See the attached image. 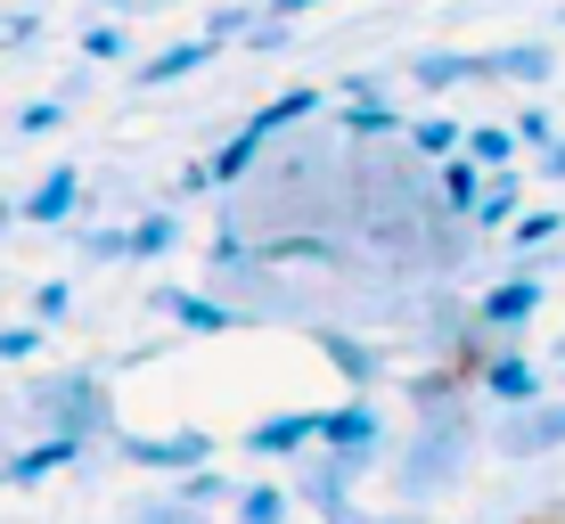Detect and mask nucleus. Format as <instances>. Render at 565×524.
<instances>
[{"label": "nucleus", "instance_id": "15", "mask_svg": "<svg viewBox=\"0 0 565 524\" xmlns=\"http://www.w3.org/2000/svg\"><path fill=\"white\" fill-rule=\"evenodd\" d=\"M516 197H524L516 164H492V172H483V197H476V213H467V222H476V229H509L516 213H524Z\"/></svg>", "mask_w": 565, "mask_h": 524}, {"label": "nucleus", "instance_id": "8", "mask_svg": "<svg viewBox=\"0 0 565 524\" xmlns=\"http://www.w3.org/2000/svg\"><path fill=\"white\" fill-rule=\"evenodd\" d=\"M565 442V402H524V410H509V426H500V459H541Z\"/></svg>", "mask_w": 565, "mask_h": 524}, {"label": "nucleus", "instance_id": "2", "mask_svg": "<svg viewBox=\"0 0 565 524\" xmlns=\"http://www.w3.org/2000/svg\"><path fill=\"white\" fill-rule=\"evenodd\" d=\"M467 451H476V426H467V410H426L411 459H402V492H411V500L451 492V483L467 475Z\"/></svg>", "mask_w": 565, "mask_h": 524}, {"label": "nucleus", "instance_id": "14", "mask_svg": "<svg viewBox=\"0 0 565 524\" xmlns=\"http://www.w3.org/2000/svg\"><path fill=\"white\" fill-rule=\"evenodd\" d=\"M213 50H222V42H213V33H198V42H172V50H156L148 57V66H131V83H140V90H164V83H189V74H198L205 66V57Z\"/></svg>", "mask_w": 565, "mask_h": 524}, {"label": "nucleus", "instance_id": "18", "mask_svg": "<svg viewBox=\"0 0 565 524\" xmlns=\"http://www.w3.org/2000/svg\"><path fill=\"white\" fill-rule=\"evenodd\" d=\"M311 115H320V90H279V99H263L255 115H246V124H255L263 131V140H279V131H296V124H311Z\"/></svg>", "mask_w": 565, "mask_h": 524}, {"label": "nucleus", "instance_id": "37", "mask_svg": "<svg viewBox=\"0 0 565 524\" xmlns=\"http://www.w3.org/2000/svg\"><path fill=\"white\" fill-rule=\"evenodd\" d=\"M107 17H140V9H164V0H99Z\"/></svg>", "mask_w": 565, "mask_h": 524}, {"label": "nucleus", "instance_id": "25", "mask_svg": "<svg viewBox=\"0 0 565 524\" xmlns=\"http://www.w3.org/2000/svg\"><path fill=\"white\" fill-rule=\"evenodd\" d=\"M516 131H500V124H467V157H476L483 172H492V164H516Z\"/></svg>", "mask_w": 565, "mask_h": 524}, {"label": "nucleus", "instance_id": "38", "mask_svg": "<svg viewBox=\"0 0 565 524\" xmlns=\"http://www.w3.org/2000/svg\"><path fill=\"white\" fill-rule=\"evenodd\" d=\"M303 9H320V0H270V17H303Z\"/></svg>", "mask_w": 565, "mask_h": 524}, {"label": "nucleus", "instance_id": "39", "mask_svg": "<svg viewBox=\"0 0 565 524\" xmlns=\"http://www.w3.org/2000/svg\"><path fill=\"white\" fill-rule=\"evenodd\" d=\"M9 222H25V213H17V205H0V229H9Z\"/></svg>", "mask_w": 565, "mask_h": 524}, {"label": "nucleus", "instance_id": "30", "mask_svg": "<svg viewBox=\"0 0 565 524\" xmlns=\"http://www.w3.org/2000/svg\"><path fill=\"white\" fill-rule=\"evenodd\" d=\"M33 353H42V328H0V361H33Z\"/></svg>", "mask_w": 565, "mask_h": 524}, {"label": "nucleus", "instance_id": "13", "mask_svg": "<svg viewBox=\"0 0 565 524\" xmlns=\"http://www.w3.org/2000/svg\"><path fill=\"white\" fill-rule=\"evenodd\" d=\"M311 442H320V410H287V418H263L255 435H246V451L255 459H296Z\"/></svg>", "mask_w": 565, "mask_h": 524}, {"label": "nucleus", "instance_id": "5", "mask_svg": "<svg viewBox=\"0 0 565 524\" xmlns=\"http://www.w3.org/2000/svg\"><path fill=\"white\" fill-rule=\"evenodd\" d=\"M156 312L181 320L189 336H230V328H246V312L230 296H198V287H156Z\"/></svg>", "mask_w": 565, "mask_h": 524}, {"label": "nucleus", "instance_id": "12", "mask_svg": "<svg viewBox=\"0 0 565 524\" xmlns=\"http://www.w3.org/2000/svg\"><path fill=\"white\" fill-rule=\"evenodd\" d=\"M353 475H361V459H344V451H328V442H320V459L303 468L296 500H303V509H328V516H337V509H344V483H353Z\"/></svg>", "mask_w": 565, "mask_h": 524}, {"label": "nucleus", "instance_id": "21", "mask_svg": "<svg viewBox=\"0 0 565 524\" xmlns=\"http://www.w3.org/2000/svg\"><path fill=\"white\" fill-rule=\"evenodd\" d=\"M492 74H509V83H550L557 50L550 42H509V50H492Z\"/></svg>", "mask_w": 565, "mask_h": 524}, {"label": "nucleus", "instance_id": "9", "mask_svg": "<svg viewBox=\"0 0 565 524\" xmlns=\"http://www.w3.org/2000/svg\"><path fill=\"white\" fill-rule=\"evenodd\" d=\"M74 459H83V442H74V435H50V426H42L25 451L0 459V483H42V475H57V468H74Z\"/></svg>", "mask_w": 565, "mask_h": 524}, {"label": "nucleus", "instance_id": "10", "mask_svg": "<svg viewBox=\"0 0 565 524\" xmlns=\"http://www.w3.org/2000/svg\"><path fill=\"white\" fill-rule=\"evenodd\" d=\"M74 205H83V172H74V164H50V172H42V189H33V197H17V213H25L33 229L74 222Z\"/></svg>", "mask_w": 565, "mask_h": 524}, {"label": "nucleus", "instance_id": "33", "mask_svg": "<svg viewBox=\"0 0 565 524\" xmlns=\"http://www.w3.org/2000/svg\"><path fill=\"white\" fill-rule=\"evenodd\" d=\"M66 303H74V287H66V279H50L42 296H33V320H66Z\"/></svg>", "mask_w": 565, "mask_h": 524}, {"label": "nucleus", "instance_id": "19", "mask_svg": "<svg viewBox=\"0 0 565 524\" xmlns=\"http://www.w3.org/2000/svg\"><path fill=\"white\" fill-rule=\"evenodd\" d=\"M311 344L344 368V385H377V353H369V344H353L344 328H311Z\"/></svg>", "mask_w": 565, "mask_h": 524}, {"label": "nucleus", "instance_id": "35", "mask_svg": "<svg viewBox=\"0 0 565 524\" xmlns=\"http://www.w3.org/2000/svg\"><path fill=\"white\" fill-rule=\"evenodd\" d=\"M328 524H418V516H411V509H402V516H361V509H337Z\"/></svg>", "mask_w": 565, "mask_h": 524}, {"label": "nucleus", "instance_id": "27", "mask_svg": "<svg viewBox=\"0 0 565 524\" xmlns=\"http://www.w3.org/2000/svg\"><path fill=\"white\" fill-rule=\"evenodd\" d=\"M131 524H205V509H198V500H140Z\"/></svg>", "mask_w": 565, "mask_h": 524}, {"label": "nucleus", "instance_id": "29", "mask_svg": "<svg viewBox=\"0 0 565 524\" xmlns=\"http://www.w3.org/2000/svg\"><path fill=\"white\" fill-rule=\"evenodd\" d=\"M83 255H90V263H131V229H90Z\"/></svg>", "mask_w": 565, "mask_h": 524}, {"label": "nucleus", "instance_id": "22", "mask_svg": "<svg viewBox=\"0 0 565 524\" xmlns=\"http://www.w3.org/2000/svg\"><path fill=\"white\" fill-rule=\"evenodd\" d=\"M402 140H411L426 164H443V157H459V148H467V124H451V115H418Z\"/></svg>", "mask_w": 565, "mask_h": 524}, {"label": "nucleus", "instance_id": "24", "mask_svg": "<svg viewBox=\"0 0 565 524\" xmlns=\"http://www.w3.org/2000/svg\"><path fill=\"white\" fill-rule=\"evenodd\" d=\"M172 246H181V222H172V213H140V222H131V263L172 255Z\"/></svg>", "mask_w": 565, "mask_h": 524}, {"label": "nucleus", "instance_id": "16", "mask_svg": "<svg viewBox=\"0 0 565 524\" xmlns=\"http://www.w3.org/2000/svg\"><path fill=\"white\" fill-rule=\"evenodd\" d=\"M476 74H492V57H459V50H418L411 57L418 90H451V83H476Z\"/></svg>", "mask_w": 565, "mask_h": 524}, {"label": "nucleus", "instance_id": "28", "mask_svg": "<svg viewBox=\"0 0 565 524\" xmlns=\"http://www.w3.org/2000/svg\"><path fill=\"white\" fill-rule=\"evenodd\" d=\"M509 238H516V255H541V246L557 238V213H516V222H509Z\"/></svg>", "mask_w": 565, "mask_h": 524}, {"label": "nucleus", "instance_id": "7", "mask_svg": "<svg viewBox=\"0 0 565 524\" xmlns=\"http://www.w3.org/2000/svg\"><path fill=\"white\" fill-rule=\"evenodd\" d=\"M320 442H328V451H344V459H361V468H369V459L385 451V418L369 410V402H337V410H320Z\"/></svg>", "mask_w": 565, "mask_h": 524}, {"label": "nucleus", "instance_id": "4", "mask_svg": "<svg viewBox=\"0 0 565 524\" xmlns=\"http://www.w3.org/2000/svg\"><path fill=\"white\" fill-rule=\"evenodd\" d=\"M476 394L492 402V410H524V402H541V361H524V353H483V361H476Z\"/></svg>", "mask_w": 565, "mask_h": 524}, {"label": "nucleus", "instance_id": "17", "mask_svg": "<svg viewBox=\"0 0 565 524\" xmlns=\"http://www.w3.org/2000/svg\"><path fill=\"white\" fill-rule=\"evenodd\" d=\"M435 197L451 205L459 222H467V213H476V197H483V164L467 157V148H459V157H443V164H435Z\"/></svg>", "mask_w": 565, "mask_h": 524}, {"label": "nucleus", "instance_id": "32", "mask_svg": "<svg viewBox=\"0 0 565 524\" xmlns=\"http://www.w3.org/2000/svg\"><path fill=\"white\" fill-rule=\"evenodd\" d=\"M181 500H198V509H213V500H230V483H222V475H205V468H189Z\"/></svg>", "mask_w": 565, "mask_h": 524}, {"label": "nucleus", "instance_id": "34", "mask_svg": "<svg viewBox=\"0 0 565 524\" xmlns=\"http://www.w3.org/2000/svg\"><path fill=\"white\" fill-rule=\"evenodd\" d=\"M516 140H524V148H533V157H541V148H550V140H557V124H550V115H541V107H533V115H524V124H516Z\"/></svg>", "mask_w": 565, "mask_h": 524}, {"label": "nucleus", "instance_id": "20", "mask_svg": "<svg viewBox=\"0 0 565 524\" xmlns=\"http://www.w3.org/2000/svg\"><path fill=\"white\" fill-rule=\"evenodd\" d=\"M263 148H270V140H263V131H255V124H238V131H230V140H222V148H213V172H222V189H238V181H246V172H255V164H263Z\"/></svg>", "mask_w": 565, "mask_h": 524}, {"label": "nucleus", "instance_id": "11", "mask_svg": "<svg viewBox=\"0 0 565 524\" xmlns=\"http://www.w3.org/2000/svg\"><path fill=\"white\" fill-rule=\"evenodd\" d=\"M337 131H344L353 148H377V140H394V131H411V124L394 115V99H385V90H361V99H344Z\"/></svg>", "mask_w": 565, "mask_h": 524}, {"label": "nucleus", "instance_id": "1", "mask_svg": "<svg viewBox=\"0 0 565 524\" xmlns=\"http://www.w3.org/2000/svg\"><path fill=\"white\" fill-rule=\"evenodd\" d=\"M25 410L42 418L50 435H74V442L115 435V402H107V385H99V368H66V377L25 385Z\"/></svg>", "mask_w": 565, "mask_h": 524}, {"label": "nucleus", "instance_id": "26", "mask_svg": "<svg viewBox=\"0 0 565 524\" xmlns=\"http://www.w3.org/2000/svg\"><path fill=\"white\" fill-rule=\"evenodd\" d=\"M83 57L90 66H115V57H124V25H115V17H90L83 25Z\"/></svg>", "mask_w": 565, "mask_h": 524}, {"label": "nucleus", "instance_id": "36", "mask_svg": "<svg viewBox=\"0 0 565 524\" xmlns=\"http://www.w3.org/2000/svg\"><path fill=\"white\" fill-rule=\"evenodd\" d=\"M541 181H565V140H550V148H541Z\"/></svg>", "mask_w": 565, "mask_h": 524}, {"label": "nucleus", "instance_id": "23", "mask_svg": "<svg viewBox=\"0 0 565 524\" xmlns=\"http://www.w3.org/2000/svg\"><path fill=\"white\" fill-rule=\"evenodd\" d=\"M296 516V492H279V483H246L238 492V524H287Z\"/></svg>", "mask_w": 565, "mask_h": 524}, {"label": "nucleus", "instance_id": "6", "mask_svg": "<svg viewBox=\"0 0 565 524\" xmlns=\"http://www.w3.org/2000/svg\"><path fill=\"white\" fill-rule=\"evenodd\" d=\"M541 296H550V287H541L533 270H509L500 287H483V296H476V320L492 328V336H516V328L541 312Z\"/></svg>", "mask_w": 565, "mask_h": 524}, {"label": "nucleus", "instance_id": "3", "mask_svg": "<svg viewBox=\"0 0 565 524\" xmlns=\"http://www.w3.org/2000/svg\"><path fill=\"white\" fill-rule=\"evenodd\" d=\"M115 451L131 459V468H156V475H189L213 459V442L189 426V435H115Z\"/></svg>", "mask_w": 565, "mask_h": 524}, {"label": "nucleus", "instance_id": "31", "mask_svg": "<svg viewBox=\"0 0 565 524\" xmlns=\"http://www.w3.org/2000/svg\"><path fill=\"white\" fill-rule=\"evenodd\" d=\"M57 115H66V99H33L25 115H17V131H33V140H42V131H57Z\"/></svg>", "mask_w": 565, "mask_h": 524}]
</instances>
